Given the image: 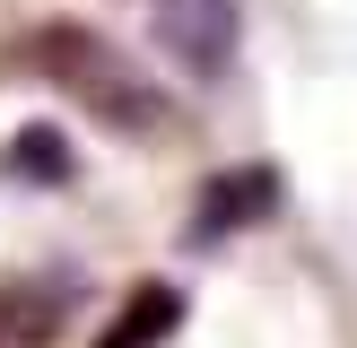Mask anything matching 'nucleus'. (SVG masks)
Listing matches in <instances>:
<instances>
[{"instance_id":"7ed1b4c3","label":"nucleus","mask_w":357,"mask_h":348,"mask_svg":"<svg viewBox=\"0 0 357 348\" xmlns=\"http://www.w3.org/2000/svg\"><path fill=\"white\" fill-rule=\"evenodd\" d=\"M271 200H279V183H271L261 166H236V174H218V183L201 191V235H209V244H218V235H236V226H253Z\"/></svg>"},{"instance_id":"f257e3e1","label":"nucleus","mask_w":357,"mask_h":348,"mask_svg":"<svg viewBox=\"0 0 357 348\" xmlns=\"http://www.w3.org/2000/svg\"><path fill=\"white\" fill-rule=\"evenodd\" d=\"M35 61L52 70V87H70L79 104H96V113L122 122V131H157V122H166L157 87L139 79L105 35H87V26H44V35H35Z\"/></svg>"},{"instance_id":"f03ea898","label":"nucleus","mask_w":357,"mask_h":348,"mask_svg":"<svg viewBox=\"0 0 357 348\" xmlns=\"http://www.w3.org/2000/svg\"><path fill=\"white\" fill-rule=\"evenodd\" d=\"M157 44L192 70V79L218 87L244 52V9L236 0H157Z\"/></svg>"},{"instance_id":"20e7f679","label":"nucleus","mask_w":357,"mask_h":348,"mask_svg":"<svg viewBox=\"0 0 357 348\" xmlns=\"http://www.w3.org/2000/svg\"><path fill=\"white\" fill-rule=\"evenodd\" d=\"M174 313H183V305H174V287H166V278H149V287H139V313L105 331V348H149V340H166Z\"/></svg>"}]
</instances>
